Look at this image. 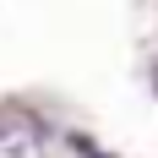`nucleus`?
<instances>
[{"label":"nucleus","mask_w":158,"mask_h":158,"mask_svg":"<svg viewBox=\"0 0 158 158\" xmlns=\"http://www.w3.org/2000/svg\"><path fill=\"white\" fill-rule=\"evenodd\" d=\"M49 136L33 114H0V158H44Z\"/></svg>","instance_id":"nucleus-1"}]
</instances>
